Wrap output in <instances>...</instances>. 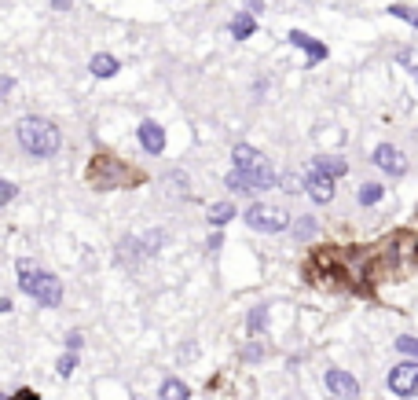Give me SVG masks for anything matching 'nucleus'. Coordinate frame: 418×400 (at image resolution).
Returning <instances> with one entry per match:
<instances>
[{"label": "nucleus", "mask_w": 418, "mask_h": 400, "mask_svg": "<svg viewBox=\"0 0 418 400\" xmlns=\"http://www.w3.org/2000/svg\"><path fill=\"white\" fill-rule=\"evenodd\" d=\"M158 400H191V389L180 378H165L162 389H158Z\"/></svg>", "instance_id": "obj_13"}, {"label": "nucleus", "mask_w": 418, "mask_h": 400, "mask_svg": "<svg viewBox=\"0 0 418 400\" xmlns=\"http://www.w3.org/2000/svg\"><path fill=\"white\" fill-rule=\"evenodd\" d=\"M117 67H121V62H117L114 56H106V51H100V56H92V62H89V70L95 73V78H114V73H117Z\"/></svg>", "instance_id": "obj_12"}, {"label": "nucleus", "mask_w": 418, "mask_h": 400, "mask_svg": "<svg viewBox=\"0 0 418 400\" xmlns=\"http://www.w3.org/2000/svg\"><path fill=\"white\" fill-rule=\"evenodd\" d=\"M15 400H40V397H37V393H30V389H19Z\"/></svg>", "instance_id": "obj_27"}, {"label": "nucleus", "mask_w": 418, "mask_h": 400, "mask_svg": "<svg viewBox=\"0 0 418 400\" xmlns=\"http://www.w3.org/2000/svg\"><path fill=\"white\" fill-rule=\"evenodd\" d=\"M220 243H224V235H217V231H213V235H209V250H220Z\"/></svg>", "instance_id": "obj_28"}, {"label": "nucleus", "mask_w": 418, "mask_h": 400, "mask_svg": "<svg viewBox=\"0 0 418 400\" xmlns=\"http://www.w3.org/2000/svg\"><path fill=\"white\" fill-rule=\"evenodd\" d=\"M73 367H78V356H73V353H62V356H59V367H56V371H59L62 378H70V375H73Z\"/></svg>", "instance_id": "obj_19"}, {"label": "nucleus", "mask_w": 418, "mask_h": 400, "mask_svg": "<svg viewBox=\"0 0 418 400\" xmlns=\"http://www.w3.org/2000/svg\"><path fill=\"white\" fill-rule=\"evenodd\" d=\"M305 191L312 195V202H319V206H327V202H334V180H330V176H323L319 169H312L305 176Z\"/></svg>", "instance_id": "obj_6"}, {"label": "nucleus", "mask_w": 418, "mask_h": 400, "mask_svg": "<svg viewBox=\"0 0 418 400\" xmlns=\"http://www.w3.org/2000/svg\"><path fill=\"white\" fill-rule=\"evenodd\" d=\"M385 195V187L382 184H374V180H367V184H360V191H356V198H360V206H374L378 198Z\"/></svg>", "instance_id": "obj_16"}, {"label": "nucleus", "mask_w": 418, "mask_h": 400, "mask_svg": "<svg viewBox=\"0 0 418 400\" xmlns=\"http://www.w3.org/2000/svg\"><path fill=\"white\" fill-rule=\"evenodd\" d=\"M261 356H264V345L261 342H253V345H246V349H242V360H261Z\"/></svg>", "instance_id": "obj_22"}, {"label": "nucleus", "mask_w": 418, "mask_h": 400, "mask_svg": "<svg viewBox=\"0 0 418 400\" xmlns=\"http://www.w3.org/2000/svg\"><path fill=\"white\" fill-rule=\"evenodd\" d=\"M139 147H143L147 154H162L165 151V129L158 121H139Z\"/></svg>", "instance_id": "obj_8"}, {"label": "nucleus", "mask_w": 418, "mask_h": 400, "mask_svg": "<svg viewBox=\"0 0 418 400\" xmlns=\"http://www.w3.org/2000/svg\"><path fill=\"white\" fill-rule=\"evenodd\" d=\"M316 169L323 173V176H330V180H334V176H345V169L349 165L341 162V158H330V154H319L316 158Z\"/></svg>", "instance_id": "obj_14"}, {"label": "nucleus", "mask_w": 418, "mask_h": 400, "mask_svg": "<svg viewBox=\"0 0 418 400\" xmlns=\"http://www.w3.org/2000/svg\"><path fill=\"white\" fill-rule=\"evenodd\" d=\"M327 389H330L334 397H341V400L360 397V382H356L349 371H338V367H334V371H327Z\"/></svg>", "instance_id": "obj_9"}, {"label": "nucleus", "mask_w": 418, "mask_h": 400, "mask_svg": "<svg viewBox=\"0 0 418 400\" xmlns=\"http://www.w3.org/2000/svg\"><path fill=\"white\" fill-rule=\"evenodd\" d=\"M389 389L396 397H415L418 389V360H404L389 371Z\"/></svg>", "instance_id": "obj_5"}, {"label": "nucleus", "mask_w": 418, "mask_h": 400, "mask_svg": "<svg viewBox=\"0 0 418 400\" xmlns=\"http://www.w3.org/2000/svg\"><path fill=\"white\" fill-rule=\"evenodd\" d=\"M283 187H286L290 195H297V191H301V180H297V176H286V180H283Z\"/></svg>", "instance_id": "obj_26"}, {"label": "nucleus", "mask_w": 418, "mask_h": 400, "mask_svg": "<svg viewBox=\"0 0 418 400\" xmlns=\"http://www.w3.org/2000/svg\"><path fill=\"white\" fill-rule=\"evenodd\" d=\"M374 165H378V169H385L389 176H404V173H407V158L396 151L393 143H382L378 151H374Z\"/></svg>", "instance_id": "obj_7"}, {"label": "nucleus", "mask_w": 418, "mask_h": 400, "mask_svg": "<svg viewBox=\"0 0 418 400\" xmlns=\"http://www.w3.org/2000/svg\"><path fill=\"white\" fill-rule=\"evenodd\" d=\"M312 231H316V224L305 220V224H297V239H312Z\"/></svg>", "instance_id": "obj_24"}, {"label": "nucleus", "mask_w": 418, "mask_h": 400, "mask_svg": "<svg viewBox=\"0 0 418 400\" xmlns=\"http://www.w3.org/2000/svg\"><path fill=\"white\" fill-rule=\"evenodd\" d=\"M231 158H235V169H261V165H268V158L257 154L250 143H239L231 151Z\"/></svg>", "instance_id": "obj_11"}, {"label": "nucleus", "mask_w": 418, "mask_h": 400, "mask_svg": "<svg viewBox=\"0 0 418 400\" xmlns=\"http://www.w3.org/2000/svg\"><path fill=\"white\" fill-rule=\"evenodd\" d=\"M253 30H257V23H253V12H246V15H235V19H231V37L246 40V37H253Z\"/></svg>", "instance_id": "obj_15"}, {"label": "nucleus", "mask_w": 418, "mask_h": 400, "mask_svg": "<svg viewBox=\"0 0 418 400\" xmlns=\"http://www.w3.org/2000/svg\"><path fill=\"white\" fill-rule=\"evenodd\" d=\"M15 268H19V287H23V294H30L34 301H40L45 309H56V305L62 301V283H59V276H51V272H45V268H37L30 257H23Z\"/></svg>", "instance_id": "obj_1"}, {"label": "nucleus", "mask_w": 418, "mask_h": 400, "mask_svg": "<svg viewBox=\"0 0 418 400\" xmlns=\"http://www.w3.org/2000/svg\"><path fill=\"white\" fill-rule=\"evenodd\" d=\"M12 89H15V78H0V99H8Z\"/></svg>", "instance_id": "obj_25"}, {"label": "nucleus", "mask_w": 418, "mask_h": 400, "mask_svg": "<svg viewBox=\"0 0 418 400\" xmlns=\"http://www.w3.org/2000/svg\"><path fill=\"white\" fill-rule=\"evenodd\" d=\"M275 169H272V162L261 165V169H231L228 173V184L231 191H268V187H275Z\"/></svg>", "instance_id": "obj_3"}, {"label": "nucleus", "mask_w": 418, "mask_h": 400, "mask_svg": "<svg viewBox=\"0 0 418 400\" xmlns=\"http://www.w3.org/2000/svg\"><path fill=\"white\" fill-rule=\"evenodd\" d=\"M286 40H290L294 48H305V51H308V67H316L319 59H327V45H319V40H312L308 34H301V30H294Z\"/></svg>", "instance_id": "obj_10"}, {"label": "nucleus", "mask_w": 418, "mask_h": 400, "mask_svg": "<svg viewBox=\"0 0 418 400\" xmlns=\"http://www.w3.org/2000/svg\"><path fill=\"white\" fill-rule=\"evenodd\" d=\"M19 143H23V151L34 154V158H51L59 151L62 136L48 118H23L19 121Z\"/></svg>", "instance_id": "obj_2"}, {"label": "nucleus", "mask_w": 418, "mask_h": 400, "mask_svg": "<svg viewBox=\"0 0 418 400\" xmlns=\"http://www.w3.org/2000/svg\"><path fill=\"white\" fill-rule=\"evenodd\" d=\"M246 224H250L253 231H283L286 224H290V217H286V209H279V206L253 202L250 209H246Z\"/></svg>", "instance_id": "obj_4"}, {"label": "nucleus", "mask_w": 418, "mask_h": 400, "mask_svg": "<svg viewBox=\"0 0 418 400\" xmlns=\"http://www.w3.org/2000/svg\"><path fill=\"white\" fill-rule=\"evenodd\" d=\"M51 8H56V12H67V8H70V0H51Z\"/></svg>", "instance_id": "obj_29"}, {"label": "nucleus", "mask_w": 418, "mask_h": 400, "mask_svg": "<svg viewBox=\"0 0 418 400\" xmlns=\"http://www.w3.org/2000/svg\"><path fill=\"white\" fill-rule=\"evenodd\" d=\"M15 191H19V187H15V184H8V180H0V206H8V202H12V198H15Z\"/></svg>", "instance_id": "obj_23"}, {"label": "nucleus", "mask_w": 418, "mask_h": 400, "mask_svg": "<svg viewBox=\"0 0 418 400\" xmlns=\"http://www.w3.org/2000/svg\"><path fill=\"white\" fill-rule=\"evenodd\" d=\"M264 320H268V309H264V305H257V309L250 312V334H261L264 331Z\"/></svg>", "instance_id": "obj_18"}, {"label": "nucleus", "mask_w": 418, "mask_h": 400, "mask_svg": "<svg viewBox=\"0 0 418 400\" xmlns=\"http://www.w3.org/2000/svg\"><path fill=\"white\" fill-rule=\"evenodd\" d=\"M389 12H393L396 19H404V23H411V26L418 23V19H415V12H411V8H407V4H393Z\"/></svg>", "instance_id": "obj_21"}, {"label": "nucleus", "mask_w": 418, "mask_h": 400, "mask_svg": "<svg viewBox=\"0 0 418 400\" xmlns=\"http://www.w3.org/2000/svg\"><path fill=\"white\" fill-rule=\"evenodd\" d=\"M396 349H400L404 356H418V342L411 338V334H404V338H396Z\"/></svg>", "instance_id": "obj_20"}, {"label": "nucleus", "mask_w": 418, "mask_h": 400, "mask_svg": "<svg viewBox=\"0 0 418 400\" xmlns=\"http://www.w3.org/2000/svg\"><path fill=\"white\" fill-rule=\"evenodd\" d=\"M0 400H8V397H4V393H0Z\"/></svg>", "instance_id": "obj_30"}, {"label": "nucleus", "mask_w": 418, "mask_h": 400, "mask_svg": "<svg viewBox=\"0 0 418 400\" xmlns=\"http://www.w3.org/2000/svg\"><path fill=\"white\" fill-rule=\"evenodd\" d=\"M231 217H235V206H231V202H217V206L209 209V224H217V228L228 224Z\"/></svg>", "instance_id": "obj_17"}]
</instances>
